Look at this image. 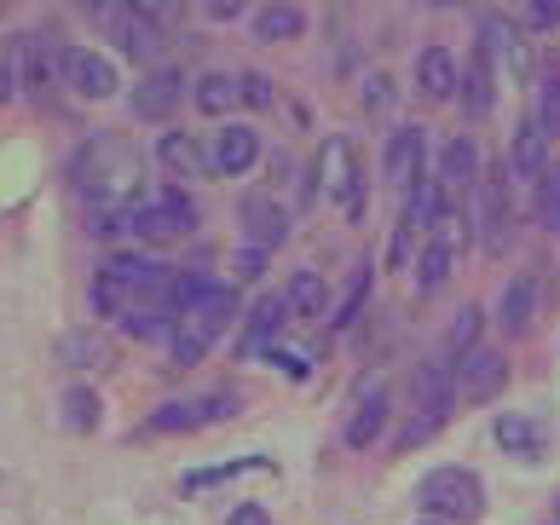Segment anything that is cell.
Wrapping results in <instances>:
<instances>
[{
    "instance_id": "obj_1",
    "label": "cell",
    "mask_w": 560,
    "mask_h": 525,
    "mask_svg": "<svg viewBox=\"0 0 560 525\" xmlns=\"http://www.w3.org/2000/svg\"><path fill=\"white\" fill-rule=\"evenodd\" d=\"M75 191L93 202V214H128V202L139 197L133 191V174H139V162H133V151L121 139H98V144H88V151L75 156Z\"/></svg>"
},
{
    "instance_id": "obj_2",
    "label": "cell",
    "mask_w": 560,
    "mask_h": 525,
    "mask_svg": "<svg viewBox=\"0 0 560 525\" xmlns=\"http://www.w3.org/2000/svg\"><path fill=\"white\" fill-rule=\"evenodd\" d=\"M191 225H197V208H191L185 191H174V185H168V191H139L128 202V231L139 243H174Z\"/></svg>"
},
{
    "instance_id": "obj_3",
    "label": "cell",
    "mask_w": 560,
    "mask_h": 525,
    "mask_svg": "<svg viewBox=\"0 0 560 525\" xmlns=\"http://www.w3.org/2000/svg\"><path fill=\"white\" fill-rule=\"evenodd\" d=\"M417 502H422L433 520H480V509H486L480 474H468V468H433L422 486H417Z\"/></svg>"
},
{
    "instance_id": "obj_4",
    "label": "cell",
    "mask_w": 560,
    "mask_h": 525,
    "mask_svg": "<svg viewBox=\"0 0 560 525\" xmlns=\"http://www.w3.org/2000/svg\"><path fill=\"white\" fill-rule=\"evenodd\" d=\"M451 375H456V393H463L468 405H491V398L509 387V359L497 347H474L468 359L451 364Z\"/></svg>"
},
{
    "instance_id": "obj_5",
    "label": "cell",
    "mask_w": 560,
    "mask_h": 525,
    "mask_svg": "<svg viewBox=\"0 0 560 525\" xmlns=\"http://www.w3.org/2000/svg\"><path fill=\"white\" fill-rule=\"evenodd\" d=\"M324 179H329V197H336L352 220H359V208H364V174L352 167V144L347 139H329V151H324Z\"/></svg>"
},
{
    "instance_id": "obj_6",
    "label": "cell",
    "mask_w": 560,
    "mask_h": 525,
    "mask_svg": "<svg viewBox=\"0 0 560 525\" xmlns=\"http://www.w3.org/2000/svg\"><path fill=\"white\" fill-rule=\"evenodd\" d=\"M58 65H65V81H70L81 98H110L116 93V65H110V58H98L88 47H70Z\"/></svg>"
},
{
    "instance_id": "obj_7",
    "label": "cell",
    "mask_w": 560,
    "mask_h": 525,
    "mask_svg": "<svg viewBox=\"0 0 560 525\" xmlns=\"http://www.w3.org/2000/svg\"><path fill=\"white\" fill-rule=\"evenodd\" d=\"M417 93H422L428 104L456 98V93H463V65H456L445 47H428V52L417 58Z\"/></svg>"
},
{
    "instance_id": "obj_8",
    "label": "cell",
    "mask_w": 560,
    "mask_h": 525,
    "mask_svg": "<svg viewBox=\"0 0 560 525\" xmlns=\"http://www.w3.org/2000/svg\"><path fill=\"white\" fill-rule=\"evenodd\" d=\"M52 40L47 35H18V47H12V75L24 81V93H47V81H52Z\"/></svg>"
},
{
    "instance_id": "obj_9",
    "label": "cell",
    "mask_w": 560,
    "mask_h": 525,
    "mask_svg": "<svg viewBox=\"0 0 560 525\" xmlns=\"http://www.w3.org/2000/svg\"><path fill=\"white\" fill-rule=\"evenodd\" d=\"M179 98H185V75L179 70H151L139 81V93H133V110L144 121H162V116H174Z\"/></svg>"
},
{
    "instance_id": "obj_10",
    "label": "cell",
    "mask_w": 560,
    "mask_h": 525,
    "mask_svg": "<svg viewBox=\"0 0 560 525\" xmlns=\"http://www.w3.org/2000/svg\"><path fill=\"white\" fill-rule=\"evenodd\" d=\"M260 156V139L255 128H220L214 151H209V174H248Z\"/></svg>"
},
{
    "instance_id": "obj_11",
    "label": "cell",
    "mask_w": 560,
    "mask_h": 525,
    "mask_svg": "<svg viewBox=\"0 0 560 525\" xmlns=\"http://www.w3.org/2000/svg\"><path fill=\"white\" fill-rule=\"evenodd\" d=\"M410 393H417V405H422V416H440L451 410V398H456V375L445 370V364H417V375H410Z\"/></svg>"
},
{
    "instance_id": "obj_12",
    "label": "cell",
    "mask_w": 560,
    "mask_h": 525,
    "mask_svg": "<svg viewBox=\"0 0 560 525\" xmlns=\"http://www.w3.org/2000/svg\"><path fill=\"white\" fill-rule=\"evenodd\" d=\"M382 174H387V185H405L422 174V128H399L387 139V162H382Z\"/></svg>"
},
{
    "instance_id": "obj_13",
    "label": "cell",
    "mask_w": 560,
    "mask_h": 525,
    "mask_svg": "<svg viewBox=\"0 0 560 525\" xmlns=\"http://www.w3.org/2000/svg\"><path fill=\"white\" fill-rule=\"evenodd\" d=\"M52 359L70 364V370H105L110 364V347H105V335H93V329H70V335H58Z\"/></svg>"
},
{
    "instance_id": "obj_14",
    "label": "cell",
    "mask_w": 560,
    "mask_h": 525,
    "mask_svg": "<svg viewBox=\"0 0 560 525\" xmlns=\"http://www.w3.org/2000/svg\"><path fill=\"white\" fill-rule=\"evenodd\" d=\"M243 231H248L260 248H272V243L289 237V214H283L272 197H243Z\"/></svg>"
},
{
    "instance_id": "obj_15",
    "label": "cell",
    "mask_w": 560,
    "mask_h": 525,
    "mask_svg": "<svg viewBox=\"0 0 560 525\" xmlns=\"http://www.w3.org/2000/svg\"><path fill=\"white\" fill-rule=\"evenodd\" d=\"M202 422H214V405L209 398H168V405L151 410V433H191Z\"/></svg>"
},
{
    "instance_id": "obj_16",
    "label": "cell",
    "mask_w": 560,
    "mask_h": 525,
    "mask_svg": "<svg viewBox=\"0 0 560 525\" xmlns=\"http://www.w3.org/2000/svg\"><path fill=\"white\" fill-rule=\"evenodd\" d=\"M289 318V306H283V295H266L255 312H248V324H243V335H237V359H255V352L272 341V329Z\"/></svg>"
},
{
    "instance_id": "obj_17",
    "label": "cell",
    "mask_w": 560,
    "mask_h": 525,
    "mask_svg": "<svg viewBox=\"0 0 560 525\" xmlns=\"http://www.w3.org/2000/svg\"><path fill=\"white\" fill-rule=\"evenodd\" d=\"M232 312H237V295H232V289H209V295H202L191 312H185V329L202 335V341H214V335L232 324Z\"/></svg>"
},
{
    "instance_id": "obj_18",
    "label": "cell",
    "mask_w": 560,
    "mask_h": 525,
    "mask_svg": "<svg viewBox=\"0 0 560 525\" xmlns=\"http://www.w3.org/2000/svg\"><path fill=\"white\" fill-rule=\"evenodd\" d=\"M544 167H549V139L526 121V128L514 133V144H509V174L514 179H544Z\"/></svg>"
},
{
    "instance_id": "obj_19",
    "label": "cell",
    "mask_w": 560,
    "mask_h": 525,
    "mask_svg": "<svg viewBox=\"0 0 560 525\" xmlns=\"http://www.w3.org/2000/svg\"><path fill=\"white\" fill-rule=\"evenodd\" d=\"M503 220H509V191H503V179H497V174H486L480 179V214H474V231L497 248V243H503Z\"/></svg>"
},
{
    "instance_id": "obj_20",
    "label": "cell",
    "mask_w": 560,
    "mask_h": 525,
    "mask_svg": "<svg viewBox=\"0 0 560 525\" xmlns=\"http://www.w3.org/2000/svg\"><path fill=\"white\" fill-rule=\"evenodd\" d=\"M283 306H289V318H318L329 306V289H324L318 271H295V278L283 283Z\"/></svg>"
},
{
    "instance_id": "obj_21",
    "label": "cell",
    "mask_w": 560,
    "mask_h": 525,
    "mask_svg": "<svg viewBox=\"0 0 560 525\" xmlns=\"http://www.w3.org/2000/svg\"><path fill=\"white\" fill-rule=\"evenodd\" d=\"M156 156H162L168 174H202V167H209V151H202L191 133H179V128L156 139Z\"/></svg>"
},
{
    "instance_id": "obj_22",
    "label": "cell",
    "mask_w": 560,
    "mask_h": 525,
    "mask_svg": "<svg viewBox=\"0 0 560 525\" xmlns=\"http://www.w3.org/2000/svg\"><path fill=\"white\" fill-rule=\"evenodd\" d=\"M532 312H537V283L532 278L503 283V312H497V324H503L509 335H526L532 329Z\"/></svg>"
},
{
    "instance_id": "obj_23",
    "label": "cell",
    "mask_w": 560,
    "mask_h": 525,
    "mask_svg": "<svg viewBox=\"0 0 560 525\" xmlns=\"http://www.w3.org/2000/svg\"><path fill=\"white\" fill-rule=\"evenodd\" d=\"M468 179H480V151H474V139H445V151H440V185H468Z\"/></svg>"
},
{
    "instance_id": "obj_24",
    "label": "cell",
    "mask_w": 560,
    "mask_h": 525,
    "mask_svg": "<svg viewBox=\"0 0 560 525\" xmlns=\"http://www.w3.org/2000/svg\"><path fill=\"white\" fill-rule=\"evenodd\" d=\"M440 214H445V197H440V179H428V185H417L410 191V202H405V231H433L440 225Z\"/></svg>"
},
{
    "instance_id": "obj_25",
    "label": "cell",
    "mask_w": 560,
    "mask_h": 525,
    "mask_svg": "<svg viewBox=\"0 0 560 525\" xmlns=\"http://www.w3.org/2000/svg\"><path fill=\"white\" fill-rule=\"evenodd\" d=\"M237 98H243L237 75H202V81H197V110H202V116H232Z\"/></svg>"
},
{
    "instance_id": "obj_26",
    "label": "cell",
    "mask_w": 560,
    "mask_h": 525,
    "mask_svg": "<svg viewBox=\"0 0 560 525\" xmlns=\"http://www.w3.org/2000/svg\"><path fill=\"white\" fill-rule=\"evenodd\" d=\"M468 104V116H491V104H497V88H491V65H486V52L480 58H468V75H463V93H456Z\"/></svg>"
},
{
    "instance_id": "obj_27",
    "label": "cell",
    "mask_w": 560,
    "mask_h": 525,
    "mask_svg": "<svg viewBox=\"0 0 560 525\" xmlns=\"http://www.w3.org/2000/svg\"><path fill=\"white\" fill-rule=\"evenodd\" d=\"M306 30V12L301 7H283V0H278V7H260L255 12V35L260 40H295Z\"/></svg>"
},
{
    "instance_id": "obj_28",
    "label": "cell",
    "mask_w": 560,
    "mask_h": 525,
    "mask_svg": "<svg viewBox=\"0 0 560 525\" xmlns=\"http://www.w3.org/2000/svg\"><path fill=\"white\" fill-rule=\"evenodd\" d=\"M382 428H387V393H376V398H364V405H359V416H352V428H347V445L352 451L376 445Z\"/></svg>"
},
{
    "instance_id": "obj_29",
    "label": "cell",
    "mask_w": 560,
    "mask_h": 525,
    "mask_svg": "<svg viewBox=\"0 0 560 525\" xmlns=\"http://www.w3.org/2000/svg\"><path fill=\"white\" fill-rule=\"evenodd\" d=\"M480 306H463V312H456V318H451V329H445V359L456 364V359H468V352L474 347H480Z\"/></svg>"
},
{
    "instance_id": "obj_30",
    "label": "cell",
    "mask_w": 560,
    "mask_h": 525,
    "mask_svg": "<svg viewBox=\"0 0 560 525\" xmlns=\"http://www.w3.org/2000/svg\"><path fill=\"white\" fill-rule=\"evenodd\" d=\"M121 324H128V335H139V341H162V335H179L168 306H139V312H128Z\"/></svg>"
},
{
    "instance_id": "obj_31",
    "label": "cell",
    "mask_w": 560,
    "mask_h": 525,
    "mask_svg": "<svg viewBox=\"0 0 560 525\" xmlns=\"http://www.w3.org/2000/svg\"><path fill=\"white\" fill-rule=\"evenodd\" d=\"M532 128L544 133V139L560 133V75H544V81H537V116H532Z\"/></svg>"
},
{
    "instance_id": "obj_32",
    "label": "cell",
    "mask_w": 560,
    "mask_h": 525,
    "mask_svg": "<svg viewBox=\"0 0 560 525\" xmlns=\"http://www.w3.org/2000/svg\"><path fill=\"white\" fill-rule=\"evenodd\" d=\"M537 220L549 231H560V162H549L544 179H537Z\"/></svg>"
},
{
    "instance_id": "obj_33",
    "label": "cell",
    "mask_w": 560,
    "mask_h": 525,
    "mask_svg": "<svg viewBox=\"0 0 560 525\" xmlns=\"http://www.w3.org/2000/svg\"><path fill=\"white\" fill-rule=\"evenodd\" d=\"M497 445H509L521 456H537V428L526 422V416H503V422H497Z\"/></svg>"
},
{
    "instance_id": "obj_34",
    "label": "cell",
    "mask_w": 560,
    "mask_h": 525,
    "mask_svg": "<svg viewBox=\"0 0 560 525\" xmlns=\"http://www.w3.org/2000/svg\"><path fill=\"white\" fill-rule=\"evenodd\" d=\"M451 248L445 243H428L422 248V271H417V278H422V289H445V278H451Z\"/></svg>"
},
{
    "instance_id": "obj_35",
    "label": "cell",
    "mask_w": 560,
    "mask_h": 525,
    "mask_svg": "<svg viewBox=\"0 0 560 525\" xmlns=\"http://www.w3.org/2000/svg\"><path fill=\"white\" fill-rule=\"evenodd\" d=\"M364 289H370V266H359V271H352V283H347V295H341V312H336L329 324H336V329H347L352 318H359V312H364Z\"/></svg>"
},
{
    "instance_id": "obj_36",
    "label": "cell",
    "mask_w": 560,
    "mask_h": 525,
    "mask_svg": "<svg viewBox=\"0 0 560 525\" xmlns=\"http://www.w3.org/2000/svg\"><path fill=\"white\" fill-rule=\"evenodd\" d=\"M65 405H70V410H65V416H70V428H93V416H98V398H93V393H81V387H75Z\"/></svg>"
},
{
    "instance_id": "obj_37",
    "label": "cell",
    "mask_w": 560,
    "mask_h": 525,
    "mask_svg": "<svg viewBox=\"0 0 560 525\" xmlns=\"http://www.w3.org/2000/svg\"><path fill=\"white\" fill-rule=\"evenodd\" d=\"M202 352H209V341H202V335H191V329H179V335H174V364L191 370V364L202 359Z\"/></svg>"
},
{
    "instance_id": "obj_38",
    "label": "cell",
    "mask_w": 560,
    "mask_h": 525,
    "mask_svg": "<svg viewBox=\"0 0 560 525\" xmlns=\"http://www.w3.org/2000/svg\"><path fill=\"white\" fill-rule=\"evenodd\" d=\"M237 88H243V98H248V104H272V98H278V93H272V75H260V70L237 75Z\"/></svg>"
},
{
    "instance_id": "obj_39",
    "label": "cell",
    "mask_w": 560,
    "mask_h": 525,
    "mask_svg": "<svg viewBox=\"0 0 560 525\" xmlns=\"http://www.w3.org/2000/svg\"><path fill=\"white\" fill-rule=\"evenodd\" d=\"M364 104H370L376 116H387V110H393V88H387V75H376V81L364 88Z\"/></svg>"
},
{
    "instance_id": "obj_40",
    "label": "cell",
    "mask_w": 560,
    "mask_h": 525,
    "mask_svg": "<svg viewBox=\"0 0 560 525\" xmlns=\"http://www.w3.org/2000/svg\"><path fill=\"white\" fill-rule=\"evenodd\" d=\"M260 266H266V248H243V255H237V278H243V283L260 278Z\"/></svg>"
},
{
    "instance_id": "obj_41",
    "label": "cell",
    "mask_w": 560,
    "mask_h": 525,
    "mask_svg": "<svg viewBox=\"0 0 560 525\" xmlns=\"http://www.w3.org/2000/svg\"><path fill=\"white\" fill-rule=\"evenodd\" d=\"M521 18H526V24H537V30H549V24H560V7H549V0H537V7H526Z\"/></svg>"
},
{
    "instance_id": "obj_42",
    "label": "cell",
    "mask_w": 560,
    "mask_h": 525,
    "mask_svg": "<svg viewBox=\"0 0 560 525\" xmlns=\"http://www.w3.org/2000/svg\"><path fill=\"white\" fill-rule=\"evenodd\" d=\"M433 428H440V422H433V416H417V422H410V428L399 433V451H410V445H417V439H428Z\"/></svg>"
},
{
    "instance_id": "obj_43",
    "label": "cell",
    "mask_w": 560,
    "mask_h": 525,
    "mask_svg": "<svg viewBox=\"0 0 560 525\" xmlns=\"http://www.w3.org/2000/svg\"><path fill=\"white\" fill-rule=\"evenodd\" d=\"M417 255V231H399V243H393V266H410Z\"/></svg>"
},
{
    "instance_id": "obj_44",
    "label": "cell",
    "mask_w": 560,
    "mask_h": 525,
    "mask_svg": "<svg viewBox=\"0 0 560 525\" xmlns=\"http://www.w3.org/2000/svg\"><path fill=\"white\" fill-rule=\"evenodd\" d=\"M225 525H272V520H266V509H255V502H243V509L225 520Z\"/></svg>"
},
{
    "instance_id": "obj_45",
    "label": "cell",
    "mask_w": 560,
    "mask_h": 525,
    "mask_svg": "<svg viewBox=\"0 0 560 525\" xmlns=\"http://www.w3.org/2000/svg\"><path fill=\"white\" fill-rule=\"evenodd\" d=\"M12 81H18V75H12V58H0V104L12 98Z\"/></svg>"
},
{
    "instance_id": "obj_46",
    "label": "cell",
    "mask_w": 560,
    "mask_h": 525,
    "mask_svg": "<svg viewBox=\"0 0 560 525\" xmlns=\"http://www.w3.org/2000/svg\"><path fill=\"white\" fill-rule=\"evenodd\" d=\"M433 525H440V520H433Z\"/></svg>"
}]
</instances>
